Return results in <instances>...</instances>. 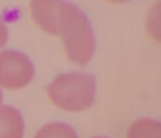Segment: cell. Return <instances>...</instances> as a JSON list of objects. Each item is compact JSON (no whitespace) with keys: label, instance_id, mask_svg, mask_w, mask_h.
Masks as SVG:
<instances>
[{"label":"cell","instance_id":"6da1fadb","mask_svg":"<svg viewBox=\"0 0 161 138\" xmlns=\"http://www.w3.org/2000/svg\"><path fill=\"white\" fill-rule=\"evenodd\" d=\"M58 36L66 58L69 62L85 66L91 62L95 49L92 28L87 17L72 3L63 2L58 19Z\"/></svg>","mask_w":161,"mask_h":138},{"label":"cell","instance_id":"277c9868","mask_svg":"<svg viewBox=\"0 0 161 138\" xmlns=\"http://www.w3.org/2000/svg\"><path fill=\"white\" fill-rule=\"evenodd\" d=\"M63 0H31V17L38 28L51 36H58V19Z\"/></svg>","mask_w":161,"mask_h":138},{"label":"cell","instance_id":"7a4b0ae2","mask_svg":"<svg viewBox=\"0 0 161 138\" xmlns=\"http://www.w3.org/2000/svg\"><path fill=\"white\" fill-rule=\"evenodd\" d=\"M54 106L68 112H80L95 100V78L91 74L69 72L54 78L46 88Z\"/></svg>","mask_w":161,"mask_h":138},{"label":"cell","instance_id":"8fae6325","mask_svg":"<svg viewBox=\"0 0 161 138\" xmlns=\"http://www.w3.org/2000/svg\"><path fill=\"white\" fill-rule=\"evenodd\" d=\"M94 138H104V137H94Z\"/></svg>","mask_w":161,"mask_h":138},{"label":"cell","instance_id":"9c48e42d","mask_svg":"<svg viewBox=\"0 0 161 138\" xmlns=\"http://www.w3.org/2000/svg\"><path fill=\"white\" fill-rule=\"evenodd\" d=\"M106 2H109V3H124L127 0H106Z\"/></svg>","mask_w":161,"mask_h":138},{"label":"cell","instance_id":"3957f363","mask_svg":"<svg viewBox=\"0 0 161 138\" xmlns=\"http://www.w3.org/2000/svg\"><path fill=\"white\" fill-rule=\"evenodd\" d=\"M34 78V66L25 54L17 51L0 52V86L9 91L22 89Z\"/></svg>","mask_w":161,"mask_h":138},{"label":"cell","instance_id":"52a82bcc","mask_svg":"<svg viewBox=\"0 0 161 138\" xmlns=\"http://www.w3.org/2000/svg\"><path fill=\"white\" fill-rule=\"evenodd\" d=\"M34 138H78L75 130L64 123H49L43 126Z\"/></svg>","mask_w":161,"mask_h":138},{"label":"cell","instance_id":"5b68a950","mask_svg":"<svg viewBox=\"0 0 161 138\" xmlns=\"http://www.w3.org/2000/svg\"><path fill=\"white\" fill-rule=\"evenodd\" d=\"M23 118L11 106L0 108V138H23Z\"/></svg>","mask_w":161,"mask_h":138},{"label":"cell","instance_id":"30bf717a","mask_svg":"<svg viewBox=\"0 0 161 138\" xmlns=\"http://www.w3.org/2000/svg\"><path fill=\"white\" fill-rule=\"evenodd\" d=\"M0 103H2V91H0Z\"/></svg>","mask_w":161,"mask_h":138},{"label":"cell","instance_id":"ba28073f","mask_svg":"<svg viewBox=\"0 0 161 138\" xmlns=\"http://www.w3.org/2000/svg\"><path fill=\"white\" fill-rule=\"evenodd\" d=\"M6 40H8V32H6L5 25H3V23H2V20H0V48H2V46H5Z\"/></svg>","mask_w":161,"mask_h":138},{"label":"cell","instance_id":"8992f818","mask_svg":"<svg viewBox=\"0 0 161 138\" xmlns=\"http://www.w3.org/2000/svg\"><path fill=\"white\" fill-rule=\"evenodd\" d=\"M126 138H161V126L152 118H140L129 126Z\"/></svg>","mask_w":161,"mask_h":138}]
</instances>
